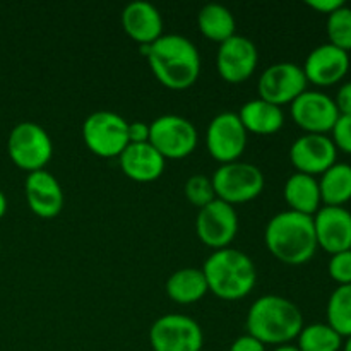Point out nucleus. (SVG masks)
Listing matches in <instances>:
<instances>
[{"label":"nucleus","instance_id":"obj_1","mask_svg":"<svg viewBox=\"0 0 351 351\" xmlns=\"http://www.w3.org/2000/svg\"><path fill=\"white\" fill-rule=\"evenodd\" d=\"M158 81L168 89L182 91L197 81L201 55L197 47L182 34H163L154 43L139 45Z\"/></svg>","mask_w":351,"mask_h":351},{"label":"nucleus","instance_id":"obj_2","mask_svg":"<svg viewBox=\"0 0 351 351\" xmlns=\"http://www.w3.org/2000/svg\"><path fill=\"white\" fill-rule=\"evenodd\" d=\"M267 250L288 266H302L317 252L314 218L297 211H281L267 221L264 230Z\"/></svg>","mask_w":351,"mask_h":351},{"label":"nucleus","instance_id":"obj_3","mask_svg":"<svg viewBox=\"0 0 351 351\" xmlns=\"http://www.w3.org/2000/svg\"><path fill=\"white\" fill-rule=\"evenodd\" d=\"M247 335L263 345H290L304 328V315L288 298L280 295H264L250 305L247 312Z\"/></svg>","mask_w":351,"mask_h":351},{"label":"nucleus","instance_id":"obj_4","mask_svg":"<svg viewBox=\"0 0 351 351\" xmlns=\"http://www.w3.org/2000/svg\"><path fill=\"white\" fill-rule=\"evenodd\" d=\"M208 290L223 300H240L254 290L257 269L245 252L233 247L218 249L202 266Z\"/></svg>","mask_w":351,"mask_h":351},{"label":"nucleus","instance_id":"obj_5","mask_svg":"<svg viewBox=\"0 0 351 351\" xmlns=\"http://www.w3.org/2000/svg\"><path fill=\"white\" fill-rule=\"evenodd\" d=\"M127 122L112 110H96L82 123V139L88 149L99 158H115L129 146Z\"/></svg>","mask_w":351,"mask_h":351},{"label":"nucleus","instance_id":"obj_6","mask_svg":"<svg viewBox=\"0 0 351 351\" xmlns=\"http://www.w3.org/2000/svg\"><path fill=\"white\" fill-rule=\"evenodd\" d=\"M9 156L27 173L45 170L53 156V143L47 130L36 122H21L10 130L7 141Z\"/></svg>","mask_w":351,"mask_h":351},{"label":"nucleus","instance_id":"obj_7","mask_svg":"<svg viewBox=\"0 0 351 351\" xmlns=\"http://www.w3.org/2000/svg\"><path fill=\"white\" fill-rule=\"evenodd\" d=\"M216 199L240 204L256 199L264 189V175L256 165L247 161H232L216 168L211 177Z\"/></svg>","mask_w":351,"mask_h":351},{"label":"nucleus","instance_id":"obj_8","mask_svg":"<svg viewBox=\"0 0 351 351\" xmlns=\"http://www.w3.org/2000/svg\"><path fill=\"white\" fill-rule=\"evenodd\" d=\"M199 134L194 123L182 115L165 113L149 123V144L167 160H182L194 153Z\"/></svg>","mask_w":351,"mask_h":351},{"label":"nucleus","instance_id":"obj_9","mask_svg":"<svg viewBox=\"0 0 351 351\" xmlns=\"http://www.w3.org/2000/svg\"><path fill=\"white\" fill-rule=\"evenodd\" d=\"M149 341L154 351H201L204 335L189 315L165 314L151 326Z\"/></svg>","mask_w":351,"mask_h":351},{"label":"nucleus","instance_id":"obj_10","mask_svg":"<svg viewBox=\"0 0 351 351\" xmlns=\"http://www.w3.org/2000/svg\"><path fill=\"white\" fill-rule=\"evenodd\" d=\"M247 130L233 112H221L209 122L206 130V146L209 154L219 163L239 161L247 146Z\"/></svg>","mask_w":351,"mask_h":351},{"label":"nucleus","instance_id":"obj_11","mask_svg":"<svg viewBox=\"0 0 351 351\" xmlns=\"http://www.w3.org/2000/svg\"><path fill=\"white\" fill-rule=\"evenodd\" d=\"M195 233L199 240L211 249H225L239 233V215L235 208L221 199H215L199 209L195 218Z\"/></svg>","mask_w":351,"mask_h":351},{"label":"nucleus","instance_id":"obj_12","mask_svg":"<svg viewBox=\"0 0 351 351\" xmlns=\"http://www.w3.org/2000/svg\"><path fill=\"white\" fill-rule=\"evenodd\" d=\"M307 84L308 81L300 65L293 62H278L261 74L257 91L259 98L281 106L291 103L302 93L307 91Z\"/></svg>","mask_w":351,"mask_h":351},{"label":"nucleus","instance_id":"obj_13","mask_svg":"<svg viewBox=\"0 0 351 351\" xmlns=\"http://www.w3.org/2000/svg\"><path fill=\"white\" fill-rule=\"evenodd\" d=\"M291 119L305 134H328L339 119L335 98L322 91H304L290 103Z\"/></svg>","mask_w":351,"mask_h":351},{"label":"nucleus","instance_id":"obj_14","mask_svg":"<svg viewBox=\"0 0 351 351\" xmlns=\"http://www.w3.org/2000/svg\"><path fill=\"white\" fill-rule=\"evenodd\" d=\"M259 64V51L252 40L242 34H233L219 43L216 67L226 82L239 84L247 81Z\"/></svg>","mask_w":351,"mask_h":351},{"label":"nucleus","instance_id":"obj_15","mask_svg":"<svg viewBox=\"0 0 351 351\" xmlns=\"http://www.w3.org/2000/svg\"><path fill=\"white\" fill-rule=\"evenodd\" d=\"M290 161L297 171L315 177L338 161V149L328 134H304L291 144Z\"/></svg>","mask_w":351,"mask_h":351},{"label":"nucleus","instance_id":"obj_16","mask_svg":"<svg viewBox=\"0 0 351 351\" xmlns=\"http://www.w3.org/2000/svg\"><path fill=\"white\" fill-rule=\"evenodd\" d=\"M317 245L328 254L351 249V211L345 206H321L314 216Z\"/></svg>","mask_w":351,"mask_h":351},{"label":"nucleus","instance_id":"obj_17","mask_svg":"<svg viewBox=\"0 0 351 351\" xmlns=\"http://www.w3.org/2000/svg\"><path fill=\"white\" fill-rule=\"evenodd\" d=\"M302 69L308 82L319 88H328L346 77L350 71V55L331 43L319 45L307 55Z\"/></svg>","mask_w":351,"mask_h":351},{"label":"nucleus","instance_id":"obj_18","mask_svg":"<svg viewBox=\"0 0 351 351\" xmlns=\"http://www.w3.org/2000/svg\"><path fill=\"white\" fill-rule=\"evenodd\" d=\"M24 194L29 209L40 218H55L64 209L65 195L60 182L48 170L27 173L24 182Z\"/></svg>","mask_w":351,"mask_h":351},{"label":"nucleus","instance_id":"obj_19","mask_svg":"<svg viewBox=\"0 0 351 351\" xmlns=\"http://www.w3.org/2000/svg\"><path fill=\"white\" fill-rule=\"evenodd\" d=\"M122 26L125 33L139 45L154 43L163 36V17L156 5L146 0H134L122 10Z\"/></svg>","mask_w":351,"mask_h":351},{"label":"nucleus","instance_id":"obj_20","mask_svg":"<svg viewBox=\"0 0 351 351\" xmlns=\"http://www.w3.org/2000/svg\"><path fill=\"white\" fill-rule=\"evenodd\" d=\"M119 158L123 173L141 184L158 180L165 171V158L149 143L129 144Z\"/></svg>","mask_w":351,"mask_h":351},{"label":"nucleus","instance_id":"obj_21","mask_svg":"<svg viewBox=\"0 0 351 351\" xmlns=\"http://www.w3.org/2000/svg\"><path fill=\"white\" fill-rule=\"evenodd\" d=\"M237 115H239L240 122L243 123L247 132L259 134V136L276 134L285 123V113L281 106L273 105L263 98L243 103Z\"/></svg>","mask_w":351,"mask_h":351},{"label":"nucleus","instance_id":"obj_22","mask_svg":"<svg viewBox=\"0 0 351 351\" xmlns=\"http://www.w3.org/2000/svg\"><path fill=\"white\" fill-rule=\"evenodd\" d=\"M285 201L288 202L291 211L302 213V215L314 216L321 209V189L319 180L312 175L295 171L290 175L283 189Z\"/></svg>","mask_w":351,"mask_h":351},{"label":"nucleus","instance_id":"obj_23","mask_svg":"<svg viewBox=\"0 0 351 351\" xmlns=\"http://www.w3.org/2000/svg\"><path fill=\"white\" fill-rule=\"evenodd\" d=\"M208 283L202 269L182 267L167 280V293L173 302L182 305L195 304L208 293Z\"/></svg>","mask_w":351,"mask_h":351},{"label":"nucleus","instance_id":"obj_24","mask_svg":"<svg viewBox=\"0 0 351 351\" xmlns=\"http://www.w3.org/2000/svg\"><path fill=\"white\" fill-rule=\"evenodd\" d=\"M197 26L206 38L218 41V43H223L233 34H237L235 17H233L232 10L223 3H206L197 14Z\"/></svg>","mask_w":351,"mask_h":351},{"label":"nucleus","instance_id":"obj_25","mask_svg":"<svg viewBox=\"0 0 351 351\" xmlns=\"http://www.w3.org/2000/svg\"><path fill=\"white\" fill-rule=\"evenodd\" d=\"M324 206H345L351 201V165L336 161L319 178Z\"/></svg>","mask_w":351,"mask_h":351},{"label":"nucleus","instance_id":"obj_26","mask_svg":"<svg viewBox=\"0 0 351 351\" xmlns=\"http://www.w3.org/2000/svg\"><path fill=\"white\" fill-rule=\"evenodd\" d=\"M297 341L300 351H339L343 348V338L328 322L304 326Z\"/></svg>","mask_w":351,"mask_h":351},{"label":"nucleus","instance_id":"obj_27","mask_svg":"<svg viewBox=\"0 0 351 351\" xmlns=\"http://www.w3.org/2000/svg\"><path fill=\"white\" fill-rule=\"evenodd\" d=\"M328 324L341 338L351 336V285L338 287L331 293L326 307Z\"/></svg>","mask_w":351,"mask_h":351},{"label":"nucleus","instance_id":"obj_28","mask_svg":"<svg viewBox=\"0 0 351 351\" xmlns=\"http://www.w3.org/2000/svg\"><path fill=\"white\" fill-rule=\"evenodd\" d=\"M326 31H328L329 43L341 50H351V7L343 3L339 9L328 16L326 23Z\"/></svg>","mask_w":351,"mask_h":351},{"label":"nucleus","instance_id":"obj_29","mask_svg":"<svg viewBox=\"0 0 351 351\" xmlns=\"http://www.w3.org/2000/svg\"><path fill=\"white\" fill-rule=\"evenodd\" d=\"M185 197L191 204H194L195 208H204L209 202H213L216 199L215 187H213L211 177L202 173H195L185 182Z\"/></svg>","mask_w":351,"mask_h":351},{"label":"nucleus","instance_id":"obj_30","mask_svg":"<svg viewBox=\"0 0 351 351\" xmlns=\"http://www.w3.org/2000/svg\"><path fill=\"white\" fill-rule=\"evenodd\" d=\"M328 273L331 280L338 283V287L351 285V249L332 254L328 264Z\"/></svg>","mask_w":351,"mask_h":351},{"label":"nucleus","instance_id":"obj_31","mask_svg":"<svg viewBox=\"0 0 351 351\" xmlns=\"http://www.w3.org/2000/svg\"><path fill=\"white\" fill-rule=\"evenodd\" d=\"M331 134V139L332 143H335L336 149L343 151V153L346 154H351V117L339 115L335 127H332Z\"/></svg>","mask_w":351,"mask_h":351},{"label":"nucleus","instance_id":"obj_32","mask_svg":"<svg viewBox=\"0 0 351 351\" xmlns=\"http://www.w3.org/2000/svg\"><path fill=\"white\" fill-rule=\"evenodd\" d=\"M336 108H338L339 115H350L351 117V81L343 82L339 86L338 93H336Z\"/></svg>","mask_w":351,"mask_h":351},{"label":"nucleus","instance_id":"obj_33","mask_svg":"<svg viewBox=\"0 0 351 351\" xmlns=\"http://www.w3.org/2000/svg\"><path fill=\"white\" fill-rule=\"evenodd\" d=\"M127 134H129V144L149 143V125L144 122H129Z\"/></svg>","mask_w":351,"mask_h":351},{"label":"nucleus","instance_id":"obj_34","mask_svg":"<svg viewBox=\"0 0 351 351\" xmlns=\"http://www.w3.org/2000/svg\"><path fill=\"white\" fill-rule=\"evenodd\" d=\"M230 351H266V345H263L259 339L252 338L250 335H243L232 343Z\"/></svg>","mask_w":351,"mask_h":351},{"label":"nucleus","instance_id":"obj_35","mask_svg":"<svg viewBox=\"0 0 351 351\" xmlns=\"http://www.w3.org/2000/svg\"><path fill=\"white\" fill-rule=\"evenodd\" d=\"M307 5L322 14H331L343 5L341 0H307Z\"/></svg>","mask_w":351,"mask_h":351},{"label":"nucleus","instance_id":"obj_36","mask_svg":"<svg viewBox=\"0 0 351 351\" xmlns=\"http://www.w3.org/2000/svg\"><path fill=\"white\" fill-rule=\"evenodd\" d=\"M5 211H7V197H5V194L0 191V218L5 215Z\"/></svg>","mask_w":351,"mask_h":351},{"label":"nucleus","instance_id":"obj_37","mask_svg":"<svg viewBox=\"0 0 351 351\" xmlns=\"http://www.w3.org/2000/svg\"><path fill=\"white\" fill-rule=\"evenodd\" d=\"M273 351H300L297 348V345H281V346H276Z\"/></svg>","mask_w":351,"mask_h":351},{"label":"nucleus","instance_id":"obj_38","mask_svg":"<svg viewBox=\"0 0 351 351\" xmlns=\"http://www.w3.org/2000/svg\"><path fill=\"white\" fill-rule=\"evenodd\" d=\"M343 351H351V336L346 338V343H343Z\"/></svg>","mask_w":351,"mask_h":351}]
</instances>
